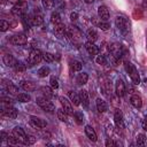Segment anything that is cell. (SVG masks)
Segmentation results:
<instances>
[{"mask_svg":"<svg viewBox=\"0 0 147 147\" xmlns=\"http://www.w3.org/2000/svg\"><path fill=\"white\" fill-rule=\"evenodd\" d=\"M95 62H96L98 64H100V65H105V64H106V57H105V55H103V54L98 55L96 59H95Z\"/></svg>","mask_w":147,"mask_h":147,"instance_id":"42","label":"cell"},{"mask_svg":"<svg viewBox=\"0 0 147 147\" xmlns=\"http://www.w3.org/2000/svg\"><path fill=\"white\" fill-rule=\"evenodd\" d=\"M65 32H67V28H65V25L63 23L54 25V33H55V36L57 38H62Z\"/></svg>","mask_w":147,"mask_h":147,"instance_id":"17","label":"cell"},{"mask_svg":"<svg viewBox=\"0 0 147 147\" xmlns=\"http://www.w3.org/2000/svg\"><path fill=\"white\" fill-rule=\"evenodd\" d=\"M145 121H146V122H147V115H146V117H145Z\"/></svg>","mask_w":147,"mask_h":147,"instance_id":"53","label":"cell"},{"mask_svg":"<svg viewBox=\"0 0 147 147\" xmlns=\"http://www.w3.org/2000/svg\"><path fill=\"white\" fill-rule=\"evenodd\" d=\"M86 36H87L88 40H90V41H93V42L98 39V33H96V31H95L93 28H90V29L86 31Z\"/></svg>","mask_w":147,"mask_h":147,"instance_id":"28","label":"cell"},{"mask_svg":"<svg viewBox=\"0 0 147 147\" xmlns=\"http://www.w3.org/2000/svg\"><path fill=\"white\" fill-rule=\"evenodd\" d=\"M98 16L102 20V21H108L109 18V10L106 6H100L98 8Z\"/></svg>","mask_w":147,"mask_h":147,"instance_id":"20","label":"cell"},{"mask_svg":"<svg viewBox=\"0 0 147 147\" xmlns=\"http://www.w3.org/2000/svg\"><path fill=\"white\" fill-rule=\"evenodd\" d=\"M37 138L34 136H31V134H28L24 139V145H33L36 142Z\"/></svg>","mask_w":147,"mask_h":147,"instance_id":"38","label":"cell"},{"mask_svg":"<svg viewBox=\"0 0 147 147\" xmlns=\"http://www.w3.org/2000/svg\"><path fill=\"white\" fill-rule=\"evenodd\" d=\"M30 124L36 129H42V127L47 126V122L42 118L37 117V116H31L30 117Z\"/></svg>","mask_w":147,"mask_h":147,"instance_id":"9","label":"cell"},{"mask_svg":"<svg viewBox=\"0 0 147 147\" xmlns=\"http://www.w3.org/2000/svg\"><path fill=\"white\" fill-rule=\"evenodd\" d=\"M146 136L144 134V133H139L138 136H137V138H136V142H137V145H144L145 142H146Z\"/></svg>","mask_w":147,"mask_h":147,"instance_id":"39","label":"cell"},{"mask_svg":"<svg viewBox=\"0 0 147 147\" xmlns=\"http://www.w3.org/2000/svg\"><path fill=\"white\" fill-rule=\"evenodd\" d=\"M69 98H70V101L74 103V106H79V105L82 103L79 95H78L76 92H74V91H70V92H69Z\"/></svg>","mask_w":147,"mask_h":147,"instance_id":"27","label":"cell"},{"mask_svg":"<svg viewBox=\"0 0 147 147\" xmlns=\"http://www.w3.org/2000/svg\"><path fill=\"white\" fill-rule=\"evenodd\" d=\"M8 1H9V2H11V3H15V5H16V3H18L21 0H8Z\"/></svg>","mask_w":147,"mask_h":147,"instance_id":"51","label":"cell"},{"mask_svg":"<svg viewBox=\"0 0 147 147\" xmlns=\"http://www.w3.org/2000/svg\"><path fill=\"white\" fill-rule=\"evenodd\" d=\"M142 8L144 9H147V0H142Z\"/></svg>","mask_w":147,"mask_h":147,"instance_id":"49","label":"cell"},{"mask_svg":"<svg viewBox=\"0 0 147 147\" xmlns=\"http://www.w3.org/2000/svg\"><path fill=\"white\" fill-rule=\"evenodd\" d=\"M2 61H3V63L7 65V67H15L16 65V63H17V61H16V59L11 55V54H5L3 55V57H2Z\"/></svg>","mask_w":147,"mask_h":147,"instance_id":"18","label":"cell"},{"mask_svg":"<svg viewBox=\"0 0 147 147\" xmlns=\"http://www.w3.org/2000/svg\"><path fill=\"white\" fill-rule=\"evenodd\" d=\"M30 22H31L32 25L39 26V25H41V24L44 23V17H42V15H41L40 13H34V14L31 16V18H30Z\"/></svg>","mask_w":147,"mask_h":147,"instance_id":"16","label":"cell"},{"mask_svg":"<svg viewBox=\"0 0 147 147\" xmlns=\"http://www.w3.org/2000/svg\"><path fill=\"white\" fill-rule=\"evenodd\" d=\"M133 17L136 18V20H140L141 17H142V10L141 9H139V8H136L134 10H133Z\"/></svg>","mask_w":147,"mask_h":147,"instance_id":"44","label":"cell"},{"mask_svg":"<svg viewBox=\"0 0 147 147\" xmlns=\"http://www.w3.org/2000/svg\"><path fill=\"white\" fill-rule=\"evenodd\" d=\"M42 54L41 51L34 48L30 52V55H29V63L30 65H34V64H38L41 60H42Z\"/></svg>","mask_w":147,"mask_h":147,"instance_id":"6","label":"cell"},{"mask_svg":"<svg viewBox=\"0 0 147 147\" xmlns=\"http://www.w3.org/2000/svg\"><path fill=\"white\" fill-rule=\"evenodd\" d=\"M102 31H108L109 29H110V24L107 22V21H101L100 22V24L98 25Z\"/></svg>","mask_w":147,"mask_h":147,"instance_id":"41","label":"cell"},{"mask_svg":"<svg viewBox=\"0 0 147 147\" xmlns=\"http://www.w3.org/2000/svg\"><path fill=\"white\" fill-rule=\"evenodd\" d=\"M85 134H86V137H87L91 141H96V140H98V136H96L94 129H93L92 126H90V125H86V126H85Z\"/></svg>","mask_w":147,"mask_h":147,"instance_id":"21","label":"cell"},{"mask_svg":"<svg viewBox=\"0 0 147 147\" xmlns=\"http://www.w3.org/2000/svg\"><path fill=\"white\" fill-rule=\"evenodd\" d=\"M115 145H116V142H115L113 139L108 138V139L106 140V146H107V147H110V146H115Z\"/></svg>","mask_w":147,"mask_h":147,"instance_id":"47","label":"cell"},{"mask_svg":"<svg viewBox=\"0 0 147 147\" xmlns=\"http://www.w3.org/2000/svg\"><path fill=\"white\" fill-rule=\"evenodd\" d=\"M40 92L47 99H51L54 95L53 94V87H49V86H42V87H40Z\"/></svg>","mask_w":147,"mask_h":147,"instance_id":"26","label":"cell"},{"mask_svg":"<svg viewBox=\"0 0 147 147\" xmlns=\"http://www.w3.org/2000/svg\"><path fill=\"white\" fill-rule=\"evenodd\" d=\"M36 101H37V105H38L42 110H45V111H47V113H53V111L55 110V106L49 101V99L45 98L44 95H42V96H38V98L36 99Z\"/></svg>","mask_w":147,"mask_h":147,"instance_id":"3","label":"cell"},{"mask_svg":"<svg viewBox=\"0 0 147 147\" xmlns=\"http://www.w3.org/2000/svg\"><path fill=\"white\" fill-rule=\"evenodd\" d=\"M71 67H72V69L75 70V71H80L82 70V68H83V64H82V62L80 61H72L71 62Z\"/></svg>","mask_w":147,"mask_h":147,"instance_id":"40","label":"cell"},{"mask_svg":"<svg viewBox=\"0 0 147 147\" xmlns=\"http://www.w3.org/2000/svg\"><path fill=\"white\" fill-rule=\"evenodd\" d=\"M114 121L115 124L118 129H124V119H123V114L121 110H116L114 114Z\"/></svg>","mask_w":147,"mask_h":147,"instance_id":"15","label":"cell"},{"mask_svg":"<svg viewBox=\"0 0 147 147\" xmlns=\"http://www.w3.org/2000/svg\"><path fill=\"white\" fill-rule=\"evenodd\" d=\"M130 102H131V105H132L134 108H141V106H142V100H141V98H140L138 94L131 95Z\"/></svg>","mask_w":147,"mask_h":147,"instance_id":"25","label":"cell"},{"mask_svg":"<svg viewBox=\"0 0 147 147\" xmlns=\"http://www.w3.org/2000/svg\"><path fill=\"white\" fill-rule=\"evenodd\" d=\"M74 118H75V121H76L78 124H82V123L84 122V115H83V113H80V111H75V113H74Z\"/></svg>","mask_w":147,"mask_h":147,"instance_id":"35","label":"cell"},{"mask_svg":"<svg viewBox=\"0 0 147 147\" xmlns=\"http://www.w3.org/2000/svg\"><path fill=\"white\" fill-rule=\"evenodd\" d=\"M115 92L117 94V96L122 98L125 94V84L122 79H117L116 84H115Z\"/></svg>","mask_w":147,"mask_h":147,"instance_id":"13","label":"cell"},{"mask_svg":"<svg viewBox=\"0 0 147 147\" xmlns=\"http://www.w3.org/2000/svg\"><path fill=\"white\" fill-rule=\"evenodd\" d=\"M51 23H52L53 25H56V24L62 23V22H61V16H60V14H59L57 11H53V13L51 14Z\"/></svg>","mask_w":147,"mask_h":147,"instance_id":"29","label":"cell"},{"mask_svg":"<svg viewBox=\"0 0 147 147\" xmlns=\"http://www.w3.org/2000/svg\"><path fill=\"white\" fill-rule=\"evenodd\" d=\"M14 69H15V71H16L17 74H23V72L26 70V67H25V64H23V63H21V62H17L16 65L14 67Z\"/></svg>","mask_w":147,"mask_h":147,"instance_id":"34","label":"cell"},{"mask_svg":"<svg viewBox=\"0 0 147 147\" xmlns=\"http://www.w3.org/2000/svg\"><path fill=\"white\" fill-rule=\"evenodd\" d=\"M109 52L110 54L113 55V57L116 60V61H119L122 55H123V52H122V46L118 44V42H113L109 45Z\"/></svg>","mask_w":147,"mask_h":147,"instance_id":"5","label":"cell"},{"mask_svg":"<svg viewBox=\"0 0 147 147\" xmlns=\"http://www.w3.org/2000/svg\"><path fill=\"white\" fill-rule=\"evenodd\" d=\"M1 115L2 116H6V117H9V118H16L17 117V110L13 106L5 107L1 110Z\"/></svg>","mask_w":147,"mask_h":147,"instance_id":"11","label":"cell"},{"mask_svg":"<svg viewBox=\"0 0 147 147\" xmlns=\"http://www.w3.org/2000/svg\"><path fill=\"white\" fill-rule=\"evenodd\" d=\"M11 134H13V136H14L16 139H18L20 141H22V142L24 144V139H25L26 134H25L24 130H23L21 126H15V127L13 129V132H11Z\"/></svg>","mask_w":147,"mask_h":147,"instance_id":"12","label":"cell"},{"mask_svg":"<svg viewBox=\"0 0 147 147\" xmlns=\"http://www.w3.org/2000/svg\"><path fill=\"white\" fill-rule=\"evenodd\" d=\"M95 103H96V109H98L99 113H106V111L108 110V105H107V102H106L105 100H102L101 98H98Z\"/></svg>","mask_w":147,"mask_h":147,"instance_id":"23","label":"cell"},{"mask_svg":"<svg viewBox=\"0 0 147 147\" xmlns=\"http://www.w3.org/2000/svg\"><path fill=\"white\" fill-rule=\"evenodd\" d=\"M42 60H44L45 62H47V63H51V62L54 61V55H53L52 53L45 52V53L42 54Z\"/></svg>","mask_w":147,"mask_h":147,"instance_id":"37","label":"cell"},{"mask_svg":"<svg viewBox=\"0 0 147 147\" xmlns=\"http://www.w3.org/2000/svg\"><path fill=\"white\" fill-rule=\"evenodd\" d=\"M124 65H125V70H126V72L129 74V76H130L132 83L136 84V85H138V84L140 83V76H139V74H138L137 68H136L130 61H125V62H124Z\"/></svg>","mask_w":147,"mask_h":147,"instance_id":"1","label":"cell"},{"mask_svg":"<svg viewBox=\"0 0 147 147\" xmlns=\"http://www.w3.org/2000/svg\"><path fill=\"white\" fill-rule=\"evenodd\" d=\"M8 28H9V23L6 22L5 20H1V22H0V31L1 32H5V31L8 30Z\"/></svg>","mask_w":147,"mask_h":147,"instance_id":"43","label":"cell"},{"mask_svg":"<svg viewBox=\"0 0 147 147\" xmlns=\"http://www.w3.org/2000/svg\"><path fill=\"white\" fill-rule=\"evenodd\" d=\"M21 87L24 91L31 92V91H34L36 90V84L33 82H30V80H22L21 82Z\"/></svg>","mask_w":147,"mask_h":147,"instance_id":"24","label":"cell"},{"mask_svg":"<svg viewBox=\"0 0 147 147\" xmlns=\"http://www.w3.org/2000/svg\"><path fill=\"white\" fill-rule=\"evenodd\" d=\"M78 20V14L76 13V11H72L71 14H70V21L71 22H76Z\"/></svg>","mask_w":147,"mask_h":147,"instance_id":"46","label":"cell"},{"mask_svg":"<svg viewBox=\"0 0 147 147\" xmlns=\"http://www.w3.org/2000/svg\"><path fill=\"white\" fill-rule=\"evenodd\" d=\"M5 87H6V91L9 94H11V95H18V87L16 85H14L11 82H6Z\"/></svg>","mask_w":147,"mask_h":147,"instance_id":"22","label":"cell"},{"mask_svg":"<svg viewBox=\"0 0 147 147\" xmlns=\"http://www.w3.org/2000/svg\"><path fill=\"white\" fill-rule=\"evenodd\" d=\"M49 72H51V70H49V68H48V67H41V68L38 70V76H39V77H41V78H44V77L48 76V75H49Z\"/></svg>","mask_w":147,"mask_h":147,"instance_id":"33","label":"cell"},{"mask_svg":"<svg viewBox=\"0 0 147 147\" xmlns=\"http://www.w3.org/2000/svg\"><path fill=\"white\" fill-rule=\"evenodd\" d=\"M41 5L45 9H52L54 7V0H41Z\"/></svg>","mask_w":147,"mask_h":147,"instance_id":"36","label":"cell"},{"mask_svg":"<svg viewBox=\"0 0 147 147\" xmlns=\"http://www.w3.org/2000/svg\"><path fill=\"white\" fill-rule=\"evenodd\" d=\"M59 100H60V102H61V105H62V109H63L68 115H74V109H72V106H71L70 101H69L67 98H64V96H60Z\"/></svg>","mask_w":147,"mask_h":147,"instance_id":"10","label":"cell"},{"mask_svg":"<svg viewBox=\"0 0 147 147\" xmlns=\"http://www.w3.org/2000/svg\"><path fill=\"white\" fill-rule=\"evenodd\" d=\"M56 115H57V118L62 122H68V114L63 110V109H57L56 110Z\"/></svg>","mask_w":147,"mask_h":147,"instance_id":"31","label":"cell"},{"mask_svg":"<svg viewBox=\"0 0 147 147\" xmlns=\"http://www.w3.org/2000/svg\"><path fill=\"white\" fill-rule=\"evenodd\" d=\"M115 24L117 26V29L123 33V34H126L129 31H130V22L127 21V18H125L124 16H116L115 18Z\"/></svg>","mask_w":147,"mask_h":147,"instance_id":"2","label":"cell"},{"mask_svg":"<svg viewBox=\"0 0 147 147\" xmlns=\"http://www.w3.org/2000/svg\"><path fill=\"white\" fill-rule=\"evenodd\" d=\"M79 98H80V102L83 103V106L85 108H88V106H90V96H88V93H87L86 90L79 91Z\"/></svg>","mask_w":147,"mask_h":147,"instance_id":"19","label":"cell"},{"mask_svg":"<svg viewBox=\"0 0 147 147\" xmlns=\"http://www.w3.org/2000/svg\"><path fill=\"white\" fill-rule=\"evenodd\" d=\"M10 42L13 45L22 46V45H25L28 42V37L23 33H17V34H14L10 37Z\"/></svg>","mask_w":147,"mask_h":147,"instance_id":"8","label":"cell"},{"mask_svg":"<svg viewBox=\"0 0 147 147\" xmlns=\"http://www.w3.org/2000/svg\"><path fill=\"white\" fill-rule=\"evenodd\" d=\"M67 36L74 41V42H78L79 40H80V37H82V34H80V31L76 28V26H68L67 28Z\"/></svg>","mask_w":147,"mask_h":147,"instance_id":"7","label":"cell"},{"mask_svg":"<svg viewBox=\"0 0 147 147\" xmlns=\"http://www.w3.org/2000/svg\"><path fill=\"white\" fill-rule=\"evenodd\" d=\"M49 83H51V87H53L54 90L59 87V82H57V79H56L55 77H51Z\"/></svg>","mask_w":147,"mask_h":147,"instance_id":"45","label":"cell"},{"mask_svg":"<svg viewBox=\"0 0 147 147\" xmlns=\"http://www.w3.org/2000/svg\"><path fill=\"white\" fill-rule=\"evenodd\" d=\"M16 98H17V100L20 102H23V103L31 101V96L29 94H26V93H20L18 95H16Z\"/></svg>","mask_w":147,"mask_h":147,"instance_id":"32","label":"cell"},{"mask_svg":"<svg viewBox=\"0 0 147 147\" xmlns=\"http://www.w3.org/2000/svg\"><path fill=\"white\" fill-rule=\"evenodd\" d=\"M142 127H144V130H146V131H147V122H146V121H144V122H142Z\"/></svg>","mask_w":147,"mask_h":147,"instance_id":"50","label":"cell"},{"mask_svg":"<svg viewBox=\"0 0 147 147\" xmlns=\"http://www.w3.org/2000/svg\"><path fill=\"white\" fill-rule=\"evenodd\" d=\"M26 9H28V3L25 1H20L18 3L14 5V7L11 8L10 11L14 16H23L25 14Z\"/></svg>","mask_w":147,"mask_h":147,"instance_id":"4","label":"cell"},{"mask_svg":"<svg viewBox=\"0 0 147 147\" xmlns=\"http://www.w3.org/2000/svg\"><path fill=\"white\" fill-rule=\"evenodd\" d=\"M87 80H88V75H87L86 72H82V74H79V75L77 76V83H78L79 85L86 84Z\"/></svg>","mask_w":147,"mask_h":147,"instance_id":"30","label":"cell"},{"mask_svg":"<svg viewBox=\"0 0 147 147\" xmlns=\"http://www.w3.org/2000/svg\"><path fill=\"white\" fill-rule=\"evenodd\" d=\"M85 48H86V51H87V53L90 54V55H98V53H99V48H98V46L93 42V41H86L85 42Z\"/></svg>","mask_w":147,"mask_h":147,"instance_id":"14","label":"cell"},{"mask_svg":"<svg viewBox=\"0 0 147 147\" xmlns=\"http://www.w3.org/2000/svg\"><path fill=\"white\" fill-rule=\"evenodd\" d=\"M85 1V3H93L94 2V0H84Z\"/></svg>","mask_w":147,"mask_h":147,"instance_id":"52","label":"cell"},{"mask_svg":"<svg viewBox=\"0 0 147 147\" xmlns=\"http://www.w3.org/2000/svg\"><path fill=\"white\" fill-rule=\"evenodd\" d=\"M9 134H7L5 131H1V141H8Z\"/></svg>","mask_w":147,"mask_h":147,"instance_id":"48","label":"cell"}]
</instances>
